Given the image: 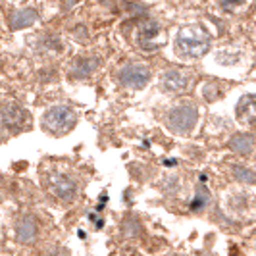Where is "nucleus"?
<instances>
[{
    "label": "nucleus",
    "instance_id": "9",
    "mask_svg": "<svg viewBox=\"0 0 256 256\" xmlns=\"http://www.w3.org/2000/svg\"><path fill=\"white\" fill-rule=\"evenodd\" d=\"M35 20H37V14L33 12V10H18L10 18V24H12L14 29H22V27L31 26Z\"/></svg>",
    "mask_w": 256,
    "mask_h": 256
},
{
    "label": "nucleus",
    "instance_id": "11",
    "mask_svg": "<svg viewBox=\"0 0 256 256\" xmlns=\"http://www.w3.org/2000/svg\"><path fill=\"white\" fill-rule=\"evenodd\" d=\"M252 135H246V133H241V135H237L233 141H231V148L233 150H237V152H246L250 154L252 152Z\"/></svg>",
    "mask_w": 256,
    "mask_h": 256
},
{
    "label": "nucleus",
    "instance_id": "13",
    "mask_svg": "<svg viewBox=\"0 0 256 256\" xmlns=\"http://www.w3.org/2000/svg\"><path fill=\"white\" fill-rule=\"evenodd\" d=\"M235 172H237L239 180H244L246 183H252V181H254V174H252L250 170H244V168H237Z\"/></svg>",
    "mask_w": 256,
    "mask_h": 256
},
{
    "label": "nucleus",
    "instance_id": "7",
    "mask_svg": "<svg viewBox=\"0 0 256 256\" xmlns=\"http://www.w3.org/2000/svg\"><path fill=\"white\" fill-rule=\"evenodd\" d=\"M0 118H2V122H4L6 126H10V128H20V126L26 124V120H29V114L16 102H8L0 110Z\"/></svg>",
    "mask_w": 256,
    "mask_h": 256
},
{
    "label": "nucleus",
    "instance_id": "1",
    "mask_svg": "<svg viewBox=\"0 0 256 256\" xmlns=\"http://www.w3.org/2000/svg\"><path fill=\"white\" fill-rule=\"evenodd\" d=\"M210 48V38L202 29H183L178 37L176 50L185 58H198Z\"/></svg>",
    "mask_w": 256,
    "mask_h": 256
},
{
    "label": "nucleus",
    "instance_id": "14",
    "mask_svg": "<svg viewBox=\"0 0 256 256\" xmlns=\"http://www.w3.org/2000/svg\"><path fill=\"white\" fill-rule=\"evenodd\" d=\"M243 0H222V4H224V8L226 10H233L237 4H241Z\"/></svg>",
    "mask_w": 256,
    "mask_h": 256
},
{
    "label": "nucleus",
    "instance_id": "8",
    "mask_svg": "<svg viewBox=\"0 0 256 256\" xmlns=\"http://www.w3.org/2000/svg\"><path fill=\"white\" fill-rule=\"evenodd\" d=\"M16 233H18V239L22 241L24 244L31 243L35 237H37V224L33 222V218H24L20 224H18V228H16Z\"/></svg>",
    "mask_w": 256,
    "mask_h": 256
},
{
    "label": "nucleus",
    "instance_id": "12",
    "mask_svg": "<svg viewBox=\"0 0 256 256\" xmlns=\"http://www.w3.org/2000/svg\"><path fill=\"white\" fill-rule=\"evenodd\" d=\"M94 68H96V60H92V58H81V60L77 62L74 72H76V76H87Z\"/></svg>",
    "mask_w": 256,
    "mask_h": 256
},
{
    "label": "nucleus",
    "instance_id": "3",
    "mask_svg": "<svg viewBox=\"0 0 256 256\" xmlns=\"http://www.w3.org/2000/svg\"><path fill=\"white\" fill-rule=\"evenodd\" d=\"M194 122H196V108L191 106V104L178 106L168 114V126H170V129H174L178 133L191 131L194 128Z\"/></svg>",
    "mask_w": 256,
    "mask_h": 256
},
{
    "label": "nucleus",
    "instance_id": "6",
    "mask_svg": "<svg viewBox=\"0 0 256 256\" xmlns=\"http://www.w3.org/2000/svg\"><path fill=\"white\" fill-rule=\"evenodd\" d=\"M50 187H52V191H54V194H58V196L64 198V200L74 198L77 192L76 181L72 180V178H68V176H62V174H54V176H52Z\"/></svg>",
    "mask_w": 256,
    "mask_h": 256
},
{
    "label": "nucleus",
    "instance_id": "10",
    "mask_svg": "<svg viewBox=\"0 0 256 256\" xmlns=\"http://www.w3.org/2000/svg\"><path fill=\"white\" fill-rule=\"evenodd\" d=\"M164 85L168 90H183L187 87V77L181 72H168V76L164 77Z\"/></svg>",
    "mask_w": 256,
    "mask_h": 256
},
{
    "label": "nucleus",
    "instance_id": "4",
    "mask_svg": "<svg viewBox=\"0 0 256 256\" xmlns=\"http://www.w3.org/2000/svg\"><path fill=\"white\" fill-rule=\"evenodd\" d=\"M137 44L141 48H146V50H154L158 46L164 44V29L162 26L154 24V22H146L139 27L137 31Z\"/></svg>",
    "mask_w": 256,
    "mask_h": 256
},
{
    "label": "nucleus",
    "instance_id": "2",
    "mask_svg": "<svg viewBox=\"0 0 256 256\" xmlns=\"http://www.w3.org/2000/svg\"><path fill=\"white\" fill-rule=\"evenodd\" d=\"M74 124H76V114L66 106H58V108L48 110L44 120H42V128L52 135H62L66 131H70L74 128Z\"/></svg>",
    "mask_w": 256,
    "mask_h": 256
},
{
    "label": "nucleus",
    "instance_id": "5",
    "mask_svg": "<svg viewBox=\"0 0 256 256\" xmlns=\"http://www.w3.org/2000/svg\"><path fill=\"white\" fill-rule=\"evenodd\" d=\"M148 70L141 64H131L128 68H124L122 70V74H120V81L124 83V85H128V87H135V89H139V87H144L146 85V81H148Z\"/></svg>",
    "mask_w": 256,
    "mask_h": 256
}]
</instances>
